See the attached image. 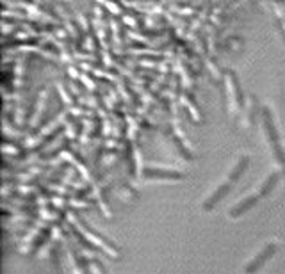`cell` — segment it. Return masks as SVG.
<instances>
[{"mask_svg":"<svg viewBox=\"0 0 285 274\" xmlns=\"http://www.w3.org/2000/svg\"><path fill=\"white\" fill-rule=\"evenodd\" d=\"M262 120H264V127H266V132H268L269 141H271L275 157H276V160H278V164L282 166L283 175H285V151L282 148V143H280V135H278V132H276L275 121H273V116H271V111H269L268 107L262 109Z\"/></svg>","mask_w":285,"mask_h":274,"instance_id":"cell-1","label":"cell"},{"mask_svg":"<svg viewBox=\"0 0 285 274\" xmlns=\"http://www.w3.org/2000/svg\"><path fill=\"white\" fill-rule=\"evenodd\" d=\"M275 253H276V244H275V242L266 244L264 250H262L261 253H258L257 257H255L253 260H251L250 264L246 265V269H244V271H246V274H255V272H257L258 269H261L262 265H264L266 262H268L269 258H271Z\"/></svg>","mask_w":285,"mask_h":274,"instance_id":"cell-2","label":"cell"},{"mask_svg":"<svg viewBox=\"0 0 285 274\" xmlns=\"http://www.w3.org/2000/svg\"><path fill=\"white\" fill-rule=\"evenodd\" d=\"M143 178H164V180H184V175L180 171L173 169H159V168H143Z\"/></svg>","mask_w":285,"mask_h":274,"instance_id":"cell-3","label":"cell"},{"mask_svg":"<svg viewBox=\"0 0 285 274\" xmlns=\"http://www.w3.org/2000/svg\"><path fill=\"white\" fill-rule=\"evenodd\" d=\"M232 190V182H225V183H221V185L218 187V189L214 190V193L211 194V196L205 200V203H203V210H207V212H211L212 208L216 207V205L219 203V201L223 200V198L226 196V194Z\"/></svg>","mask_w":285,"mask_h":274,"instance_id":"cell-4","label":"cell"},{"mask_svg":"<svg viewBox=\"0 0 285 274\" xmlns=\"http://www.w3.org/2000/svg\"><path fill=\"white\" fill-rule=\"evenodd\" d=\"M258 200H261V194H251V196H248L246 200L239 201V203L230 210V217H241V215L246 214L248 210H251V208L258 203Z\"/></svg>","mask_w":285,"mask_h":274,"instance_id":"cell-5","label":"cell"},{"mask_svg":"<svg viewBox=\"0 0 285 274\" xmlns=\"http://www.w3.org/2000/svg\"><path fill=\"white\" fill-rule=\"evenodd\" d=\"M75 217H77L79 225H81V226H82V228H84V230H86V232H89V233H91V235H95V237H96V239H98V240H100V242H103V244H106V246H107V248H113V250H116V248H114V244H113V242H111V240H109V239H107V237H103V235H102V233H100V232H96V230H95V228H91V225H89V223H88V221H84V217H81V215H79V214H75Z\"/></svg>","mask_w":285,"mask_h":274,"instance_id":"cell-6","label":"cell"},{"mask_svg":"<svg viewBox=\"0 0 285 274\" xmlns=\"http://www.w3.org/2000/svg\"><path fill=\"white\" fill-rule=\"evenodd\" d=\"M248 164H250V157H248V155H243V157L239 158V162H237V166L232 169V173H230L228 182H232V183L237 182V180L241 178V175H243V173L246 171Z\"/></svg>","mask_w":285,"mask_h":274,"instance_id":"cell-7","label":"cell"},{"mask_svg":"<svg viewBox=\"0 0 285 274\" xmlns=\"http://www.w3.org/2000/svg\"><path fill=\"white\" fill-rule=\"evenodd\" d=\"M278 180H280V173H271V175L268 176V180L264 182V185H262L261 193H258V194H261V198L269 196V194H271V190L276 187V183H278Z\"/></svg>","mask_w":285,"mask_h":274,"instance_id":"cell-8","label":"cell"},{"mask_svg":"<svg viewBox=\"0 0 285 274\" xmlns=\"http://www.w3.org/2000/svg\"><path fill=\"white\" fill-rule=\"evenodd\" d=\"M71 232H73V233H75V237H77V239H79V240H81V242H82V244H84V248H88V250H93V251H98V250H100V248L93 246V244H91V242H88V240H86V239H84V237H82V235H81V232H79V230H77V228H75V226H71Z\"/></svg>","mask_w":285,"mask_h":274,"instance_id":"cell-9","label":"cell"},{"mask_svg":"<svg viewBox=\"0 0 285 274\" xmlns=\"http://www.w3.org/2000/svg\"><path fill=\"white\" fill-rule=\"evenodd\" d=\"M232 75V82H234V88H236V95H237V102H239V107H243V93H241V89H239V82H237V77L234 73H230Z\"/></svg>","mask_w":285,"mask_h":274,"instance_id":"cell-10","label":"cell"},{"mask_svg":"<svg viewBox=\"0 0 285 274\" xmlns=\"http://www.w3.org/2000/svg\"><path fill=\"white\" fill-rule=\"evenodd\" d=\"M91 262H93V264L96 265V267H98V271L102 272V274H109V272H107V269L103 267V264H102V262L98 260V258H91Z\"/></svg>","mask_w":285,"mask_h":274,"instance_id":"cell-11","label":"cell"},{"mask_svg":"<svg viewBox=\"0 0 285 274\" xmlns=\"http://www.w3.org/2000/svg\"><path fill=\"white\" fill-rule=\"evenodd\" d=\"M77 262H79V265H81V269H82V271H84V274H91V271H89V269H88V265H86L84 258L77 257Z\"/></svg>","mask_w":285,"mask_h":274,"instance_id":"cell-12","label":"cell"}]
</instances>
